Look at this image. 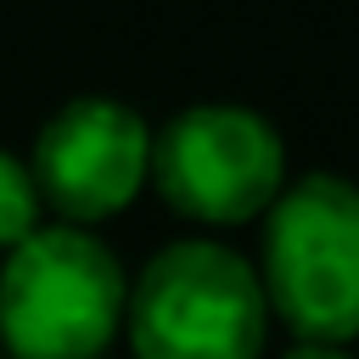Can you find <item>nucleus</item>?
I'll return each instance as SVG.
<instances>
[{"instance_id": "obj_1", "label": "nucleus", "mask_w": 359, "mask_h": 359, "mask_svg": "<svg viewBox=\"0 0 359 359\" xmlns=\"http://www.w3.org/2000/svg\"><path fill=\"white\" fill-rule=\"evenodd\" d=\"M123 337L135 359H264L269 303L252 258L219 236L163 241L129 280Z\"/></svg>"}, {"instance_id": "obj_2", "label": "nucleus", "mask_w": 359, "mask_h": 359, "mask_svg": "<svg viewBox=\"0 0 359 359\" xmlns=\"http://www.w3.org/2000/svg\"><path fill=\"white\" fill-rule=\"evenodd\" d=\"M258 286L297 342L348 348L359 337V185L314 168L280 185L258 236Z\"/></svg>"}, {"instance_id": "obj_3", "label": "nucleus", "mask_w": 359, "mask_h": 359, "mask_svg": "<svg viewBox=\"0 0 359 359\" xmlns=\"http://www.w3.org/2000/svg\"><path fill=\"white\" fill-rule=\"evenodd\" d=\"M129 269L79 224H39L0 264V348L11 359H101L123 331Z\"/></svg>"}, {"instance_id": "obj_4", "label": "nucleus", "mask_w": 359, "mask_h": 359, "mask_svg": "<svg viewBox=\"0 0 359 359\" xmlns=\"http://www.w3.org/2000/svg\"><path fill=\"white\" fill-rule=\"evenodd\" d=\"M286 140L247 101H191L163 129H151L146 185L191 224H247L264 219L286 185Z\"/></svg>"}, {"instance_id": "obj_5", "label": "nucleus", "mask_w": 359, "mask_h": 359, "mask_svg": "<svg viewBox=\"0 0 359 359\" xmlns=\"http://www.w3.org/2000/svg\"><path fill=\"white\" fill-rule=\"evenodd\" d=\"M22 163L39 202L62 224L90 230L140 196L151 174V123L118 95H73L34 129Z\"/></svg>"}, {"instance_id": "obj_6", "label": "nucleus", "mask_w": 359, "mask_h": 359, "mask_svg": "<svg viewBox=\"0 0 359 359\" xmlns=\"http://www.w3.org/2000/svg\"><path fill=\"white\" fill-rule=\"evenodd\" d=\"M39 224H45V202L34 191V174L17 151L0 146V252L22 247Z\"/></svg>"}, {"instance_id": "obj_7", "label": "nucleus", "mask_w": 359, "mask_h": 359, "mask_svg": "<svg viewBox=\"0 0 359 359\" xmlns=\"http://www.w3.org/2000/svg\"><path fill=\"white\" fill-rule=\"evenodd\" d=\"M280 359H353L348 348H325V342H292Z\"/></svg>"}]
</instances>
